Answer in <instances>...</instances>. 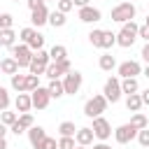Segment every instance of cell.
<instances>
[{
  "instance_id": "d4e9b609",
  "label": "cell",
  "mask_w": 149,
  "mask_h": 149,
  "mask_svg": "<svg viewBox=\"0 0 149 149\" xmlns=\"http://www.w3.org/2000/svg\"><path fill=\"white\" fill-rule=\"evenodd\" d=\"M114 44H116V35L112 30H102V35H100V49H112Z\"/></svg>"
},
{
  "instance_id": "74e56055",
  "label": "cell",
  "mask_w": 149,
  "mask_h": 149,
  "mask_svg": "<svg viewBox=\"0 0 149 149\" xmlns=\"http://www.w3.org/2000/svg\"><path fill=\"white\" fill-rule=\"evenodd\" d=\"M135 137H137V142H140L142 147H149V126H147V128H142V130H137V135H135Z\"/></svg>"
},
{
  "instance_id": "5b68a950",
  "label": "cell",
  "mask_w": 149,
  "mask_h": 149,
  "mask_svg": "<svg viewBox=\"0 0 149 149\" xmlns=\"http://www.w3.org/2000/svg\"><path fill=\"white\" fill-rule=\"evenodd\" d=\"M135 5L133 2H119L114 9H112V21L116 23H126V21H133L135 19Z\"/></svg>"
},
{
  "instance_id": "ee69618b",
  "label": "cell",
  "mask_w": 149,
  "mask_h": 149,
  "mask_svg": "<svg viewBox=\"0 0 149 149\" xmlns=\"http://www.w3.org/2000/svg\"><path fill=\"white\" fill-rule=\"evenodd\" d=\"M9 130H12V133H14V135H21V133H26V130H23V128H21V126H19V123H16V121H14V123H12V126H9Z\"/></svg>"
},
{
  "instance_id": "1f68e13d",
  "label": "cell",
  "mask_w": 149,
  "mask_h": 149,
  "mask_svg": "<svg viewBox=\"0 0 149 149\" xmlns=\"http://www.w3.org/2000/svg\"><path fill=\"white\" fill-rule=\"evenodd\" d=\"M16 116H19L16 112H9V109H2V112H0V123H5V126L9 128V126H12L14 121H16Z\"/></svg>"
},
{
  "instance_id": "30bf717a",
  "label": "cell",
  "mask_w": 149,
  "mask_h": 149,
  "mask_svg": "<svg viewBox=\"0 0 149 149\" xmlns=\"http://www.w3.org/2000/svg\"><path fill=\"white\" fill-rule=\"evenodd\" d=\"M30 100H33V107H35V109H47L51 95H49L47 86H37L35 91H30Z\"/></svg>"
},
{
  "instance_id": "7bdbcfd3",
  "label": "cell",
  "mask_w": 149,
  "mask_h": 149,
  "mask_svg": "<svg viewBox=\"0 0 149 149\" xmlns=\"http://www.w3.org/2000/svg\"><path fill=\"white\" fill-rule=\"evenodd\" d=\"M47 0H26V5H28V9H37V7H42Z\"/></svg>"
},
{
  "instance_id": "6da1fadb",
  "label": "cell",
  "mask_w": 149,
  "mask_h": 149,
  "mask_svg": "<svg viewBox=\"0 0 149 149\" xmlns=\"http://www.w3.org/2000/svg\"><path fill=\"white\" fill-rule=\"evenodd\" d=\"M137 28H140V26H137L135 21H126V23H121V30L116 33V44L123 47V49L133 47L135 40H137Z\"/></svg>"
},
{
  "instance_id": "b9f144b4",
  "label": "cell",
  "mask_w": 149,
  "mask_h": 149,
  "mask_svg": "<svg viewBox=\"0 0 149 149\" xmlns=\"http://www.w3.org/2000/svg\"><path fill=\"white\" fill-rule=\"evenodd\" d=\"M137 37H142L144 42H149V26H140L137 28Z\"/></svg>"
},
{
  "instance_id": "f6af8a7d",
  "label": "cell",
  "mask_w": 149,
  "mask_h": 149,
  "mask_svg": "<svg viewBox=\"0 0 149 149\" xmlns=\"http://www.w3.org/2000/svg\"><path fill=\"white\" fill-rule=\"evenodd\" d=\"M140 98H142V105H149V88H144L140 93Z\"/></svg>"
},
{
  "instance_id": "8d00e7d4",
  "label": "cell",
  "mask_w": 149,
  "mask_h": 149,
  "mask_svg": "<svg viewBox=\"0 0 149 149\" xmlns=\"http://www.w3.org/2000/svg\"><path fill=\"white\" fill-rule=\"evenodd\" d=\"M100 35H102V28H95V30L88 33V42H91L93 47H98V49H100Z\"/></svg>"
},
{
  "instance_id": "bcb514c9",
  "label": "cell",
  "mask_w": 149,
  "mask_h": 149,
  "mask_svg": "<svg viewBox=\"0 0 149 149\" xmlns=\"http://www.w3.org/2000/svg\"><path fill=\"white\" fill-rule=\"evenodd\" d=\"M142 58H144V61L149 63V42H147V44L142 47Z\"/></svg>"
},
{
  "instance_id": "9f6ffc18",
  "label": "cell",
  "mask_w": 149,
  "mask_h": 149,
  "mask_svg": "<svg viewBox=\"0 0 149 149\" xmlns=\"http://www.w3.org/2000/svg\"><path fill=\"white\" fill-rule=\"evenodd\" d=\"M51 2H56V0H51Z\"/></svg>"
},
{
  "instance_id": "681fc988",
  "label": "cell",
  "mask_w": 149,
  "mask_h": 149,
  "mask_svg": "<svg viewBox=\"0 0 149 149\" xmlns=\"http://www.w3.org/2000/svg\"><path fill=\"white\" fill-rule=\"evenodd\" d=\"M5 135H7V126H5V123H0V137H5Z\"/></svg>"
},
{
  "instance_id": "9a60e30c",
  "label": "cell",
  "mask_w": 149,
  "mask_h": 149,
  "mask_svg": "<svg viewBox=\"0 0 149 149\" xmlns=\"http://www.w3.org/2000/svg\"><path fill=\"white\" fill-rule=\"evenodd\" d=\"M93 140H95V135H93L91 126H86V128H77V133H74V142H77V144H81V147H91Z\"/></svg>"
},
{
  "instance_id": "2e32d148",
  "label": "cell",
  "mask_w": 149,
  "mask_h": 149,
  "mask_svg": "<svg viewBox=\"0 0 149 149\" xmlns=\"http://www.w3.org/2000/svg\"><path fill=\"white\" fill-rule=\"evenodd\" d=\"M30 21H33L35 28L44 26V23L49 21V9H47V5H42V7H37V9H30Z\"/></svg>"
},
{
  "instance_id": "7dc6e473",
  "label": "cell",
  "mask_w": 149,
  "mask_h": 149,
  "mask_svg": "<svg viewBox=\"0 0 149 149\" xmlns=\"http://www.w3.org/2000/svg\"><path fill=\"white\" fill-rule=\"evenodd\" d=\"M74 2V7H86V5H91V0H72Z\"/></svg>"
},
{
  "instance_id": "277c9868",
  "label": "cell",
  "mask_w": 149,
  "mask_h": 149,
  "mask_svg": "<svg viewBox=\"0 0 149 149\" xmlns=\"http://www.w3.org/2000/svg\"><path fill=\"white\" fill-rule=\"evenodd\" d=\"M49 63H51L49 51L47 49H40V51H33V58H30L28 70H30V74H44V70H47Z\"/></svg>"
},
{
  "instance_id": "db71d44e",
  "label": "cell",
  "mask_w": 149,
  "mask_h": 149,
  "mask_svg": "<svg viewBox=\"0 0 149 149\" xmlns=\"http://www.w3.org/2000/svg\"><path fill=\"white\" fill-rule=\"evenodd\" d=\"M144 26H149V14H147V21H144Z\"/></svg>"
},
{
  "instance_id": "7c38bea8",
  "label": "cell",
  "mask_w": 149,
  "mask_h": 149,
  "mask_svg": "<svg viewBox=\"0 0 149 149\" xmlns=\"http://www.w3.org/2000/svg\"><path fill=\"white\" fill-rule=\"evenodd\" d=\"M102 19V12L93 5H86V7H79V21L81 23H95Z\"/></svg>"
},
{
  "instance_id": "9c48e42d",
  "label": "cell",
  "mask_w": 149,
  "mask_h": 149,
  "mask_svg": "<svg viewBox=\"0 0 149 149\" xmlns=\"http://www.w3.org/2000/svg\"><path fill=\"white\" fill-rule=\"evenodd\" d=\"M102 95L107 98V102H119V98H121V77H109L105 81Z\"/></svg>"
},
{
  "instance_id": "52a82bcc",
  "label": "cell",
  "mask_w": 149,
  "mask_h": 149,
  "mask_svg": "<svg viewBox=\"0 0 149 149\" xmlns=\"http://www.w3.org/2000/svg\"><path fill=\"white\" fill-rule=\"evenodd\" d=\"M91 130H93V135H95V140H100V142H105V140H109V135H112V123L100 114V116H95L93 119V126H91Z\"/></svg>"
},
{
  "instance_id": "11a10c76",
  "label": "cell",
  "mask_w": 149,
  "mask_h": 149,
  "mask_svg": "<svg viewBox=\"0 0 149 149\" xmlns=\"http://www.w3.org/2000/svg\"><path fill=\"white\" fill-rule=\"evenodd\" d=\"M126 2H133V0H126Z\"/></svg>"
},
{
  "instance_id": "44dd1931",
  "label": "cell",
  "mask_w": 149,
  "mask_h": 149,
  "mask_svg": "<svg viewBox=\"0 0 149 149\" xmlns=\"http://www.w3.org/2000/svg\"><path fill=\"white\" fill-rule=\"evenodd\" d=\"M16 44V33L12 28H0V47H12Z\"/></svg>"
},
{
  "instance_id": "484cf974",
  "label": "cell",
  "mask_w": 149,
  "mask_h": 149,
  "mask_svg": "<svg viewBox=\"0 0 149 149\" xmlns=\"http://www.w3.org/2000/svg\"><path fill=\"white\" fill-rule=\"evenodd\" d=\"M126 107H128V112H140V109H142V98H140V93H130V95L126 98Z\"/></svg>"
},
{
  "instance_id": "f546056e",
  "label": "cell",
  "mask_w": 149,
  "mask_h": 149,
  "mask_svg": "<svg viewBox=\"0 0 149 149\" xmlns=\"http://www.w3.org/2000/svg\"><path fill=\"white\" fill-rule=\"evenodd\" d=\"M16 123H19L23 130H28L30 126H35V119H33V114H30V112H23V114H19V116H16Z\"/></svg>"
},
{
  "instance_id": "cb8c5ba5",
  "label": "cell",
  "mask_w": 149,
  "mask_h": 149,
  "mask_svg": "<svg viewBox=\"0 0 149 149\" xmlns=\"http://www.w3.org/2000/svg\"><path fill=\"white\" fill-rule=\"evenodd\" d=\"M47 23H51L54 28H63V26L68 23V19H65V14H63V12L54 9V12H49V21H47Z\"/></svg>"
},
{
  "instance_id": "4dcf8cb0",
  "label": "cell",
  "mask_w": 149,
  "mask_h": 149,
  "mask_svg": "<svg viewBox=\"0 0 149 149\" xmlns=\"http://www.w3.org/2000/svg\"><path fill=\"white\" fill-rule=\"evenodd\" d=\"M58 133H61V135H65V137H74V133H77V126H74L72 121H63V123L58 126Z\"/></svg>"
},
{
  "instance_id": "f5cc1de1",
  "label": "cell",
  "mask_w": 149,
  "mask_h": 149,
  "mask_svg": "<svg viewBox=\"0 0 149 149\" xmlns=\"http://www.w3.org/2000/svg\"><path fill=\"white\" fill-rule=\"evenodd\" d=\"M74 149H88V147H81V144H77V147H74Z\"/></svg>"
},
{
  "instance_id": "f907efd6",
  "label": "cell",
  "mask_w": 149,
  "mask_h": 149,
  "mask_svg": "<svg viewBox=\"0 0 149 149\" xmlns=\"http://www.w3.org/2000/svg\"><path fill=\"white\" fill-rule=\"evenodd\" d=\"M0 149H7V140L5 137H0Z\"/></svg>"
},
{
  "instance_id": "e0dca14e",
  "label": "cell",
  "mask_w": 149,
  "mask_h": 149,
  "mask_svg": "<svg viewBox=\"0 0 149 149\" xmlns=\"http://www.w3.org/2000/svg\"><path fill=\"white\" fill-rule=\"evenodd\" d=\"M14 107H16V112L19 114H23V112H30L33 109V100H30V93H19L16 95V100H14Z\"/></svg>"
},
{
  "instance_id": "60d3db41",
  "label": "cell",
  "mask_w": 149,
  "mask_h": 149,
  "mask_svg": "<svg viewBox=\"0 0 149 149\" xmlns=\"http://www.w3.org/2000/svg\"><path fill=\"white\" fill-rule=\"evenodd\" d=\"M14 26V16L12 14H0V28H12Z\"/></svg>"
},
{
  "instance_id": "836d02e7",
  "label": "cell",
  "mask_w": 149,
  "mask_h": 149,
  "mask_svg": "<svg viewBox=\"0 0 149 149\" xmlns=\"http://www.w3.org/2000/svg\"><path fill=\"white\" fill-rule=\"evenodd\" d=\"M74 147H77L74 137H65V135L58 137V149H74Z\"/></svg>"
},
{
  "instance_id": "d6986e66",
  "label": "cell",
  "mask_w": 149,
  "mask_h": 149,
  "mask_svg": "<svg viewBox=\"0 0 149 149\" xmlns=\"http://www.w3.org/2000/svg\"><path fill=\"white\" fill-rule=\"evenodd\" d=\"M137 91H140L137 77H123V79H121V93L130 95V93H137Z\"/></svg>"
},
{
  "instance_id": "c3c4849f",
  "label": "cell",
  "mask_w": 149,
  "mask_h": 149,
  "mask_svg": "<svg viewBox=\"0 0 149 149\" xmlns=\"http://www.w3.org/2000/svg\"><path fill=\"white\" fill-rule=\"evenodd\" d=\"M93 149H112L107 142H98V144H93Z\"/></svg>"
},
{
  "instance_id": "3957f363",
  "label": "cell",
  "mask_w": 149,
  "mask_h": 149,
  "mask_svg": "<svg viewBox=\"0 0 149 149\" xmlns=\"http://www.w3.org/2000/svg\"><path fill=\"white\" fill-rule=\"evenodd\" d=\"M61 81H63V91H65L68 95H74V93H79L84 77H81L79 70H70V72H65V74L61 77Z\"/></svg>"
},
{
  "instance_id": "f1b7e54d",
  "label": "cell",
  "mask_w": 149,
  "mask_h": 149,
  "mask_svg": "<svg viewBox=\"0 0 149 149\" xmlns=\"http://www.w3.org/2000/svg\"><path fill=\"white\" fill-rule=\"evenodd\" d=\"M12 88L19 91V93H23V91H26V74H19V72L12 74ZM26 93H28V91H26Z\"/></svg>"
},
{
  "instance_id": "f35d334b",
  "label": "cell",
  "mask_w": 149,
  "mask_h": 149,
  "mask_svg": "<svg viewBox=\"0 0 149 149\" xmlns=\"http://www.w3.org/2000/svg\"><path fill=\"white\" fill-rule=\"evenodd\" d=\"M37 149H58V142H56V137H49V135H47V137L40 142Z\"/></svg>"
},
{
  "instance_id": "ac0fdd59",
  "label": "cell",
  "mask_w": 149,
  "mask_h": 149,
  "mask_svg": "<svg viewBox=\"0 0 149 149\" xmlns=\"http://www.w3.org/2000/svg\"><path fill=\"white\" fill-rule=\"evenodd\" d=\"M0 70H2L5 74H9V77L16 74V72H19V63H16V58H14V56L2 58V61H0Z\"/></svg>"
},
{
  "instance_id": "603a6c76",
  "label": "cell",
  "mask_w": 149,
  "mask_h": 149,
  "mask_svg": "<svg viewBox=\"0 0 149 149\" xmlns=\"http://www.w3.org/2000/svg\"><path fill=\"white\" fill-rule=\"evenodd\" d=\"M135 130H142V128H147L149 126V119L142 114V112H133V116H130V121H128Z\"/></svg>"
},
{
  "instance_id": "83f0119b",
  "label": "cell",
  "mask_w": 149,
  "mask_h": 149,
  "mask_svg": "<svg viewBox=\"0 0 149 149\" xmlns=\"http://www.w3.org/2000/svg\"><path fill=\"white\" fill-rule=\"evenodd\" d=\"M28 47H30L33 51H40V49H44V35L35 30V35H33V37L28 40Z\"/></svg>"
},
{
  "instance_id": "8992f818",
  "label": "cell",
  "mask_w": 149,
  "mask_h": 149,
  "mask_svg": "<svg viewBox=\"0 0 149 149\" xmlns=\"http://www.w3.org/2000/svg\"><path fill=\"white\" fill-rule=\"evenodd\" d=\"M72 70V65H70V61L68 58H63V61H51L49 65H47V70H44V77H49V79H61L65 72H70Z\"/></svg>"
},
{
  "instance_id": "ffe728a7",
  "label": "cell",
  "mask_w": 149,
  "mask_h": 149,
  "mask_svg": "<svg viewBox=\"0 0 149 149\" xmlns=\"http://www.w3.org/2000/svg\"><path fill=\"white\" fill-rule=\"evenodd\" d=\"M98 65H100L102 72H112V70L116 68V58H114L112 54H102V56L98 58Z\"/></svg>"
},
{
  "instance_id": "4316f807",
  "label": "cell",
  "mask_w": 149,
  "mask_h": 149,
  "mask_svg": "<svg viewBox=\"0 0 149 149\" xmlns=\"http://www.w3.org/2000/svg\"><path fill=\"white\" fill-rule=\"evenodd\" d=\"M49 58H51V61H63V58H68V49H65L63 44H54V47L49 49Z\"/></svg>"
},
{
  "instance_id": "816d5d0a",
  "label": "cell",
  "mask_w": 149,
  "mask_h": 149,
  "mask_svg": "<svg viewBox=\"0 0 149 149\" xmlns=\"http://www.w3.org/2000/svg\"><path fill=\"white\" fill-rule=\"evenodd\" d=\"M142 74H144V77H147V79H149V63H147V68H144V70H142Z\"/></svg>"
},
{
  "instance_id": "7402d4cb",
  "label": "cell",
  "mask_w": 149,
  "mask_h": 149,
  "mask_svg": "<svg viewBox=\"0 0 149 149\" xmlns=\"http://www.w3.org/2000/svg\"><path fill=\"white\" fill-rule=\"evenodd\" d=\"M47 91H49V95L51 98H61V95H65V91H63V81L61 79H49V86H47Z\"/></svg>"
},
{
  "instance_id": "6f0895ef",
  "label": "cell",
  "mask_w": 149,
  "mask_h": 149,
  "mask_svg": "<svg viewBox=\"0 0 149 149\" xmlns=\"http://www.w3.org/2000/svg\"><path fill=\"white\" fill-rule=\"evenodd\" d=\"M14 2H19V0H14Z\"/></svg>"
},
{
  "instance_id": "4fadbf2b",
  "label": "cell",
  "mask_w": 149,
  "mask_h": 149,
  "mask_svg": "<svg viewBox=\"0 0 149 149\" xmlns=\"http://www.w3.org/2000/svg\"><path fill=\"white\" fill-rule=\"evenodd\" d=\"M137 74H142V65L137 61H123L119 65V77L121 79L123 77H137Z\"/></svg>"
},
{
  "instance_id": "ab89813d",
  "label": "cell",
  "mask_w": 149,
  "mask_h": 149,
  "mask_svg": "<svg viewBox=\"0 0 149 149\" xmlns=\"http://www.w3.org/2000/svg\"><path fill=\"white\" fill-rule=\"evenodd\" d=\"M33 35H35V28H30V26H28V28H21V33H19V40H21L23 44H28V40H30Z\"/></svg>"
},
{
  "instance_id": "ba28073f",
  "label": "cell",
  "mask_w": 149,
  "mask_h": 149,
  "mask_svg": "<svg viewBox=\"0 0 149 149\" xmlns=\"http://www.w3.org/2000/svg\"><path fill=\"white\" fill-rule=\"evenodd\" d=\"M12 49V56L16 58V63H19V68H28L30 65V58H33V49L28 47V44H12L9 47Z\"/></svg>"
},
{
  "instance_id": "7a4b0ae2",
  "label": "cell",
  "mask_w": 149,
  "mask_h": 149,
  "mask_svg": "<svg viewBox=\"0 0 149 149\" xmlns=\"http://www.w3.org/2000/svg\"><path fill=\"white\" fill-rule=\"evenodd\" d=\"M105 109H107V98H105L102 93H95L93 98H88V100L84 102V114H86L88 119L100 116Z\"/></svg>"
},
{
  "instance_id": "d6a6232c",
  "label": "cell",
  "mask_w": 149,
  "mask_h": 149,
  "mask_svg": "<svg viewBox=\"0 0 149 149\" xmlns=\"http://www.w3.org/2000/svg\"><path fill=\"white\" fill-rule=\"evenodd\" d=\"M40 86V74H26V91H35Z\"/></svg>"
},
{
  "instance_id": "d590c367",
  "label": "cell",
  "mask_w": 149,
  "mask_h": 149,
  "mask_svg": "<svg viewBox=\"0 0 149 149\" xmlns=\"http://www.w3.org/2000/svg\"><path fill=\"white\" fill-rule=\"evenodd\" d=\"M2 109H9V91L5 86H0V112Z\"/></svg>"
},
{
  "instance_id": "8fae6325",
  "label": "cell",
  "mask_w": 149,
  "mask_h": 149,
  "mask_svg": "<svg viewBox=\"0 0 149 149\" xmlns=\"http://www.w3.org/2000/svg\"><path fill=\"white\" fill-rule=\"evenodd\" d=\"M135 135H137V130H135L130 123H123V126H119V128L114 130V140H116L119 144H128V142H133Z\"/></svg>"
},
{
  "instance_id": "e575fe53",
  "label": "cell",
  "mask_w": 149,
  "mask_h": 149,
  "mask_svg": "<svg viewBox=\"0 0 149 149\" xmlns=\"http://www.w3.org/2000/svg\"><path fill=\"white\" fill-rule=\"evenodd\" d=\"M56 9L63 12V14H68L70 9H74V2L72 0H56Z\"/></svg>"
},
{
  "instance_id": "5bb4252c",
  "label": "cell",
  "mask_w": 149,
  "mask_h": 149,
  "mask_svg": "<svg viewBox=\"0 0 149 149\" xmlns=\"http://www.w3.org/2000/svg\"><path fill=\"white\" fill-rule=\"evenodd\" d=\"M26 133H28V142H30V147H33V149H37V147H40V142L47 137V130H44L42 126H30Z\"/></svg>"
}]
</instances>
